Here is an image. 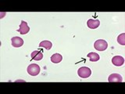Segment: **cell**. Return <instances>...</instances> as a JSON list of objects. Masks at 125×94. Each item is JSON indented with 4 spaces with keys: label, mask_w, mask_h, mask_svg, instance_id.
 I'll list each match as a JSON object with an SVG mask.
<instances>
[{
    "label": "cell",
    "mask_w": 125,
    "mask_h": 94,
    "mask_svg": "<svg viewBox=\"0 0 125 94\" xmlns=\"http://www.w3.org/2000/svg\"><path fill=\"white\" fill-rule=\"evenodd\" d=\"M94 47L98 51H104L107 49L108 43L104 39H98L94 43Z\"/></svg>",
    "instance_id": "1"
},
{
    "label": "cell",
    "mask_w": 125,
    "mask_h": 94,
    "mask_svg": "<svg viewBox=\"0 0 125 94\" xmlns=\"http://www.w3.org/2000/svg\"><path fill=\"white\" fill-rule=\"evenodd\" d=\"M41 68L39 65L36 64H30L28 67H27V71L28 73L31 76H36L38 74L40 73Z\"/></svg>",
    "instance_id": "2"
},
{
    "label": "cell",
    "mask_w": 125,
    "mask_h": 94,
    "mask_svg": "<svg viewBox=\"0 0 125 94\" xmlns=\"http://www.w3.org/2000/svg\"><path fill=\"white\" fill-rule=\"evenodd\" d=\"M78 76L81 78H87L92 74V70L87 67H81L77 70Z\"/></svg>",
    "instance_id": "3"
},
{
    "label": "cell",
    "mask_w": 125,
    "mask_h": 94,
    "mask_svg": "<svg viewBox=\"0 0 125 94\" xmlns=\"http://www.w3.org/2000/svg\"><path fill=\"white\" fill-rule=\"evenodd\" d=\"M21 35H26L30 31V27L27 25V23L24 21H21V24H20L19 29L17 30Z\"/></svg>",
    "instance_id": "4"
},
{
    "label": "cell",
    "mask_w": 125,
    "mask_h": 94,
    "mask_svg": "<svg viewBox=\"0 0 125 94\" xmlns=\"http://www.w3.org/2000/svg\"><path fill=\"white\" fill-rule=\"evenodd\" d=\"M11 43L13 47L15 48H19L23 45V40L20 37H13L11 38Z\"/></svg>",
    "instance_id": "5"
},
{
    "label": "cell",
    "mask_w": 125,
    "mask_h": 94,
    "mask_svg": "<svg viewBox=\"0 0 125 94\" xmlns=\"http://www.w3.org/2000/svg\"><path fill=\"white\" fill-rule=\"evenodd\" d=\"M108 81L109 82H122L123 78L119 74H112L109 76Z\"/></svg>",
    "instance_id": "6"
},
{
    "label": "cell",
    "mask_w": 125,
    "mask_h": 94,
    "mask_svg": "<svg viewBox=\"0 0 125 94\" xmlns=\"http://www.w3.org/2000/svg\"><path fill=\"white\" fill-rule=\"evenodd\" d=\"M112 63L116 67H120L124 64V59L121 56H115L112 58Z\"/></svg>",
    "instance_id": "7"
},
{
    "label": "cell",
    "mask_w": 125,
    "mask_h": 94,
    "mask_svg": "<svg viewBox=\"0 0 125 94\" xmlns=\"http://www.w3.org/2000/svg\"><path fill=\"white\" fill-rule=\"evenodd\" d=\"M87 25L90 29H95L100 25V21L99 20L89 19L87 22Z\"/></svg>",
    "instance_id": "8"
},
{
    "label": "cell",
    "mask_w": 125,
    "mask_h": 94,
    "mask_svg": "<svg viewBox=\"0 0 125 94\" xmlns=\"http://www.w3.org/2000/svg\"><path fill=\"white\" fill-rule=\"evenodd\" d=\"M31 57L32 60L38 61V60H42L43 54L42 53V51H40V50H35V51H33V52L31 53Z\"/></svg>",
    "instance_id": "9"
},
{
    "label": "cell",
    "mask_w": 125,
    "mask_h": 94,
    "mask_svg": "<svg viewBox=\"0 0 125 94\" xmlns=\"http://www.w3.org/2000/svg\"><path fill=\"white\" fill-rule=\"evenodd\" d=\"M50 59H51V61L54 63V64H58V63L62 61V57L60 53H55V54L52 55V57H51Z\"/></svg>",
    "instance_id": "10"
},
{
    "label": "cell",
    "mask_w": 125,
    "mask_h": 94,
    "mask_svg": "<svg viewBox=\"0 0 125 94\" xmlns=\"http://www.w3.org/2000/svg\"><path fill=\"white\" fill-rule=\"evenodd\" d=\"M52 42L48 40L42 41L39 43V47H42V48H45V49H48V50L52 49Z\"/></svg>",
    "instance_id": "11"
},
{
    "label": "cell",
    "mask_w": 125,
    "mask_h": 94,
    "mask_svg": "<svg viewBox=\"0 0 125 94\" xmlns=\"http://www.w3.org/2000/svg\"><path fill=\"white\" fill-rule=\"evenodd\" d=\"M88 57L90 59V61L91 62H96L98 60H99V59H100V57L99 54L96 53H93V52L88 53Z\"/></svg>",
    "instance_id": "12"
},
{
    "label": "cell",
    "mask_w": 125,
    "mask_h": 94,
    "mask_svg": "<svg viewBox=\"0 0 125 94\" xmlns=\"http://www.w3.org/2000/svg\"><path fill=\"white\" fill-rule=\"evenodd\" d=\"M117 42L122 46L125 45V33L120 34L119 36L117 37Z\"/></svg>",
    "instance_id": "13"
}]
</instances>
